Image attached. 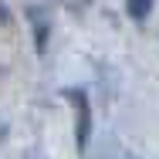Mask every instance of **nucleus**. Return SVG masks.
Listing matches in <instances>:
<instances>
[{
	"label": "nucleus",
	"mask_w": 159,
	"mask_h": 159,
	"mask_svg": "<svg viewBox=\"0 0 159 159\" xmlns=\"http://www.w3.org/2000/svg\"><path fill=\"white\" fill-rule=\"evenodd\" d=\"M68 98L75 102V112H78V146H85V139H88V102L81 92H68Z\"/></svg>",
	"instance_id": "nucleus-1"
},
{
	"label": "nucleus",
	"mask_w": 159,
	"mask_h": 159,
	"mask_svg": "<svg viewBox=\"0 0 159 159\" xmlns=\"http://www.w3.org/2000/svg\"><path fill=\"white\" fill-rule=\"evenodd\" d=\"M125 10L132 20H146L149 10H152V0H125Z\"/></svg>",
	"instance_id": "nucleus-2"
}]
</instances>
